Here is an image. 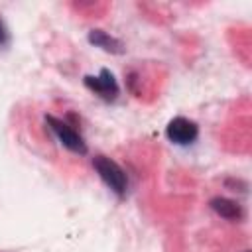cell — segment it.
I'll list each match as a JSON object with an SVG mask.
<instances>
[{
	"instance_id": "obj_6",
	"label": "cell",
	"mask_w": 252,
	"mask_h": 252,
	"mask_svg": "<svg viewBox=\"0 0 252 252\" xmlns=\"http://www.w3.org/2000/svg\"><path fill=\"white\" fill-rule=\"evenodd\" d=\"M89 41H91L93 45H96V47L108 51V53H116V55H118V53L124 51L122 41L116 39V37H112V35H108V33L102 32V30H91V32H89Z\"/></svg>"
},
{
	"instance_id": "obj_4",
	"label": "cell",
	"mask_w": 252,
	"mask_h": 252,
	"mask_svg": "<svg viewBox=\"0 0 252 252\" xmlns=\"http://www.w3.org/2000/svg\"><path fill=\"white\" fill-rule=\"evenodd\" d=\"M85 85L93 91V93H96L98 96H102L104 100H112V98H116V94H118V83H116V79H114V75L108 71V69H102L96 77H91V75H87L85 77Z\"/></svg>"
},
{
	"instance_id": "obj_5",
	"label": "cell",
	"mask_w": 252,
	"mask_h": 252,
	"mask_svg": "<svg viewBox=\"0 0 252 252\" xmlns=\"http://www.w3.org/2000/svg\"><path fill=\"white\" fill-rule=\"evenodd\" d=\"M211 209L226 220H240L244 217V209L236 201L226 199V197H213L211 199Z\"/></svg>"
},
{
	"instance_id": "obj_3",
	"label": "cell",
	"mask_w": 252,
	"mask_h": 252,
	"mask_svg": "<svg viewBox=\"0 0 252 252\" xmlns=\"http://www.w3.org/2000/svg\"><path fill=\"white\" fill-rule=\"evenodd\" d=\"M165 136L169 142H173L177 146H187L197 140L199 126L185 116H175L173 120H169L167 128H165Z\"/></svg>"
},
{
	"instance_id": "obj_2",
	"label": "cell",
	"mask_w": 252,
	"mask_h": 252,
	"mask_svg": "<svg viewBox=\"0 0 252 252\" xmlns=\"http://www.w3.org/2000/svg\"><path fill=\"white\" fill-rule=\"evenodd\" d=\"M45 120H47L49 128H51V132L57 136V140H59L67 150H71V152H75V154H81V156L87 154V144H85L83 136H81L73 126H69L65 120L55 118V116H47Z\"/></svg>"
},
{
	"instance_id": "obj_8",
	"label": "cell",
	"mask_w": 252,
	"mask_h": 252,
	"mask_svg": "<svg viewBox=\"0 0 252 252\" xmlns=\"http://www.w3.org/2000/svg\"><path fill=\"white\" fill-rule=\"evenodd\" d=\"M244 252H248V250H244Z\"/></svg>"
},
{
	"instance_id": "obj_7",
	"label": "cell",
	"mask_w": 252,
	"mask_h": 252,
	"mask_svg": "<svg viewBox=\"0 0 252 252\" xmlns=\"http://www.w3.org/2000/svg\"><path fill=\"white\" fill-rule=\"evenodd\" d=\"M8 43H10V33H8V30H6V26L0 18V47H6Z\"/></svg>"
},
{
	"instance_id": "obj_1",
	"label": "cell",
	"mask_w": 252,
	"mask_h": 252,
	"mask_svg": "<svg viewBox=\"0 0 252 252\" xmlns=\"http://www.w3.org/2000/svg\"><path fill=\"white\" fill-rule=\"evenodd\" d=\"M93 165H94L96 173L100 175V179L110 187L112 193H116L118 197H122L126 193V189H128V177H126L124 169L116 161H112L106 156H96L93 159Z\"/></svg>"
}]
</instances>
